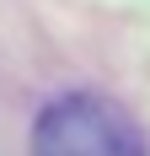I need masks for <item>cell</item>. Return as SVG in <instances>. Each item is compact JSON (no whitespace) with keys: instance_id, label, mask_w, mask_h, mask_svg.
<instances>
[{"instance_id":"cell-1","label":"cell","mask_w":150,"mask_h":156,"mask_svg":"<svg viewBox=\"0 0 150 156\" xmlns=\"http://www.w3.org/2000/svg\"><path fill=\"white\" fill-rule=\"evenodd\" d=\"M27 156H150L145 129L102 92H64L32 119Z\"/></svg>"}]
</instances>
